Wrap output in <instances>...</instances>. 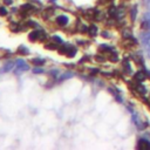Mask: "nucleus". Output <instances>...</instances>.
Returning a JSON list of instances; mask_svg holds the SVG:
<instances>
[{
    "instance_id": "nucleus-1",
    "label": "nucleus",
    "mask_w": 150,
    "mask_h": 150,
    "mask_svg": "<svg viewBox=\"0 0 150 150\" xmlns=\"http://www.w3.org/2000/svg\"><path fill=\"white\" fill-rule=\"evenodd\" d=\"M141 28H142V29H145V31H150V12L144 13Z\"/></svg>"
},
{
    "instance_id": "nucleus-2",
    "label": "nucleus",
    "mask_w": 150,
    "mask_h": 150,
    "mask_svg": "<svg viewBox=\"0 0 150 150\" xmlns=\"http://www.w3.org/2000/svg\"><path fill=\"white\" fill-rule=\"evenodd\" d=\"M15 65H17L18 72H25V70H28V68H29L28 63L25 61V60H22V59L17 60V61H15Z\"/></svg>"
},
{
    "instance_id": "nucleus-3",
    "label": "nucleus",
    "mask_w": 150,
    "mask_h": 150,
    "mask_svg": "<svg viewBox=\"0 0 150 150\" xmlns=\"http://www.w3.org/2000/svg\"><path fill=\"white\" fill-rule=\"evenodd\" d=\"M147 78H148V75L145 74V72H143V70H138L136 74L134 75V79L136 81H138V82H143Z\"/></svg>"
},
{
    "instance_id": "nucleus-4",
    "label": "nucleus",
    "mask_w": 150,
    "mask_h": 150,
    "mask_svg": "<svg viewBox=\"0 0 150 150\" xmlns=\"http://www.w3.org/2000/svg\"><path fill=\"white\" fill-rule=\"evenodd\" d=\"M138 149H150V141L144 138L138 140V144H137Z\"/></svg>"
},
{
    "instance_id": "nucleus-5",
    "label": "nucleus",
    "mask_w": 150,
    "mask_h": 150,
    "mask_svg": "<svg viewBox=\"0 0 150 150\" xmlns=\"http://www.w3.org/2000/svg\"><path fill=\"white\" fill-rule=\"evenodd\" d=\"M68 21H69V19H68L67 15H60V17L56 18V24L59 26H66L68 24Z\"/></svg>"
},
{
    "instance_id": "nucleus-6",
    "label": "nucleus",
    "mask_w": 150,
    "mask_h": 150,
    "mask_svg": "<svg viewBox=\"0 0 150 150\" xmlns=\"http://www.w3.org/2000/svg\"><path fill=\"white\" fill-rule=\"evenodd\" d=\"M14 62H12V61H9V62H7V63H5L4 65V67H1L0 68V73H7V72H9V70H12L13 69V67H14Z\"/></svg>"
},
{
    "instance_id": "nucleus-7",
    "label": "nucleus",
    "mask_w": 150,
    "mask_h": 150,
    "mask_svg": "<svg viewBox=\"0 0 150 150\" xmlns=\"http://www.w3.org/2000/svg\"><path fill=\"white\" fill-rule=\"evenodd\" d=\"M141 38H142V41H143V44H144L145 46L150 45V32H145V33H143L141 35Z\"/></svg>"
},
{
    "instance_id": "nucleus-8",
    "label": "nucleus",
    "mask_w": 150,
    "mask_h": 150,
    "mask_svg": "<svg viewBox=\"0 0 150 150\" xmlns=\"http://www.w3.org/2000/svg\"><path fill=\"white\" fill-rule=\"evenodd\" d=\"M135 88H136V92L138 93V94H141V95H145V94H147V88H145L143 84L137 83Z\"/></svg>"
},
{
    "instance_id": "nucleus-9",
    "label": "nucleus",
    "mask_w": 150,
    "mask_h": 150,
    "mask_svg": "<svg viewBox=\"0 0 150 150\" xmlns=\"http://www.w3.org/2000/svg\"><path fill=\"white\" fill-rule=\"evenodd\" d=\"M39 36H40V33L38 31H33L31 34H29V40L31 41H35V40L39 39Z\"/></svg>"
},
{
    "instance_id": "nucleus-10",
    "label": "nucleus",
    "mask_w": 150,
    "mask_h": 150,
    "mask_svg": "<svg viewBox=\"0 0 150 150\" xmlns=\"http://www.w3.org/2000/svg\"><path fill=\"white\" fill-rule=\"evenodd\" d=\"M123 68H124V70L128 73V74H131V73H133L131 66H130V63H129L128 61H124V62H123Z\"/></svg>"
},
{
    "instance_id": "nucleus-11",
    "label": "nucleus",
    "mask_w": 150,
    "mask_h": 150,
    "mask_svg": "<svg viewBox=\"0 0 150 150\" xmlns=\"http://www.w3.org/2000/svg\"><path fill=\"white\" fill-rule=\"evenodd\" d=\"M130 15H131V21H135V20H136V17H137V7L136 6H134L133 8H131Z\"/></svg>"
},
{
    "instance_id": "nucleus-12",
    "label": "nucleus",
    "mask_w": 150,
    "mask_h": 150,
    "mask_svg": "<svg viewBox=\"0 0 150 150\" xmlns=\"http://www.w3.org/2000/svg\"><path fill=\"white\" fill-rule=\"evenodd\" d=\"M88 32H89V34H90L92 36H95L97 34V27L96 26H94V25L90 26V27L88 28Z\"/></svg>"
},
{
    "instance_id": "nucleus-13",
    "label": "nucleus",
    "mask_w": 150,
    "mask_h": 150,
    "mask_svg": "<svg viewBox=\"0 0 150 150\" xmlns=\"http://www.w3.org/2000/svg\"><path fill=\"white\" fill-rule=\"evenodd\" d=\"M32 63H34L35 66H42L45 63V60H42V59H33Z\"/></svg>"
},
{
    "instance_id": "nucleus-14",
    "label": "nucleus",
    "mask_w": 150,
    "mask_h": 150,
    "mask_svg": "<svg viewBox=\"0 0 150 150\" xmlns=\"http://www.w3.org/2000/svg\"><path fill=\"white\" fill-rule=\"evenodd\" d=\"M101 50H103V52H113V47H110V46H107V45H102L100 47Z\"/></svg>"
},
{
    "instance_id": "nucleus-15",
    "label": "nucleus",
    "mask_w": 150,
    "mask_h": 150,
    "mask_svg": "<svg viewBox=\"0 0 150 150\" xmlns=\"http://www.w3.org/2000/svg\"><path fill=\"white\" fill-rule=\"evenodd\" d=\"M6 14H7V9L5 7H0V15L1 17H5Z\"/></svg>"
},
{
    "instance_id": "nucleus-16",
    "label": "nucleus",
    "mask_w": 150,
    "mask_h": 150,
    "mask_svg": "<svg viewBox=\"0 0 150 150\" xmlns=\"http://www.w3.org/2000/svg\"><path fill=\"white\" fill-rule=\"evenodd\" d=\"M33 73L34 74H41V73H44V69H41V68H34Z\"/></svg>"
},
{
    "instance_id": "nucleus-17",
    "label": "nucleus",
    "mask_w": 150,
    "mask_h": 150,
    "mask_svg": "<svg viewBox=\"0 0 150 150\" xmlns=\"http://www.w3.org/2000/svg\"><path fill=\"white\" fill-rule=\"evenodd\" d=\"M46 48H48V49H56L58 45H46Z\"/></svg>"
},
{
    "instance_id": "nucleus-18",
    "label": "nucleus",
    "mask_w": 150,
    "mask_h": 150,
    "mask_svg": "<svg viewBox=\"0 0 150 150\" xmlns=\"http://www.w3.org/2000/svg\"><path fill=\"white\" fill-rule=\"evenodd\" d=\"M110 61H114V62H116V61H119V56L115 54V55H111V58H110Z\"/></svg>"
},
{
    "instance_id": "nucleus-19",
    "label": "nucleus",
    "mask_w": 150,
    "mask_h": 150,
    "mask_svg": "<svg viewBox=\"0 0 150 150\" xmlns=\"http://www.w3.org/2000/svg\"><path fill=\"white\" fill-rule=\"evenodd\" d=\"M53 40L55 42H59V44H61V42H62V40L60 39V36H53Z\"/></svg>"
},
{
    "instance_id": "nucleus-20",
    "label": "nucleus",
    "mask_w": 150,
    "mask_h": 150,
    "mask_svg": "<svg viewBox=\"0 0 150 150\" xmlns=\"http://www.w3.org/2000/svg\"><path fill=\"white\" fill-rule=\"evenodd\" d=\"M99 56H100V55H99ZM99 56L96 58V60H97V61H101V62H102V61H104V59H103V58H99Z\"/></svg>"
},
{
    "instance_id": "nucleus-21",
    "label": "nucleus",
    "mask_w": 150,
    "mask_h": 150,
    "mask_svg": "<svg viewBox=\"0 0 150 150\" xmlns=\"http://www.w3.org/2000/svg\"><path fill=\"white\" fill-rule=\"evenodd\" d=\"M102 35H103V36H106V38H109V33H107V32H103Z\"/></svg>"
},
{
    "instance_id": "nucleus-22",
    "label": "nucleus",
    "mask_w": 150,
    "mask_h": 150,
    "mask_svg": "<svg viewBox=\"0 0 150 150\" xmlns=\"http://www.w3.org/2000/svg\"><path fill=\"white\" fill-rule=\"evenodd\" d=\"M5 3L7 4V5H8V4H9V5H11V4L13 3V1H12V0H5Z\"/></svg>"
},
{
    "instance_id": "nucleus-23",
    "label": "nucleus",
    "mask_w": 150,
    "mask_h": 150,
    "mask_svg": "<svg viewBox=\"0 0 150 150\" xmlns=\"http://www.w3.org/2000/svg\"><path fill=\"white\" fill-rule=\"evenodd\" d=\"M144 3L147 6H150V0H144Z\"/></svg>"
},
{
    "instance_id": "nucleus-24",
    "label": "nucleus",
    "mask_w": 150,
    "mask_h": 150,
    "mask_svg": "<svg viewBox=\"0 0 150 150\" xmlns=\"http://www.w3.org/2000/svg\"><path fill=\"white\" fill-rule=\"evenodd\" d=\"M147 47H148V53H149V55H150V45H148Z\"/></svg>"
},
{
    "instance_id": "nucleus-25",
    "label": "nucleus",
    "mask_w": 150,
    "mask_h": 150,
    "mask_svg": "<svg viewBox=\"0 0 150 150\" xmlns=\"http://www.w3.org/2000/svg\"><path fill=\"white\" fill-rule=\"evenodd\" d=\"M148 7H149V12H150V6H148Z\"/></svg>"
}]
</instances>
